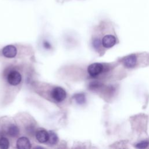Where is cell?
Segmentation results:
<instances>
[{"instance_id": "6da1fadb", "label": "cell", "mask_w": 149, "mask_h": 149, "mask_svg": "<svg viewBox=\"0 0 149 149\" xmlns=\"http://www.w3.org/2000/svg\"><path fill=\"white\" fill-rule=\"evenodd\" d=\"M7 80L10 85L16 86L20 83L22 80V76L19 72L13 70L8 74Z\"/></svg>"}, {"instance_id": "7a4b0ae2", "label": "cell", "mask_w": 149, "mask_h": 149, "mask_svg": "<svg viewBox=\"0 0 149 149\" xmlns=\"http://www.w3.org/2000/svg\"><path fill=\"white\" fill-rule=\"evenodd\" d=\"M103 65L100 63H94L90 65L87 68L88 74L92 77H96L103 70Z\"/></svg>"}, {"instance_id": "3957f363", "label": "cell", "mask_w": 149, "mask_h": 149, "mask_svg": "<svg viewBox=\"0 0 149 149\" xmlns=\"http://www.w3.org/2000/svg\"><path fill=\"white\" fill-rule=\"evenodd\" d=\"M51 95L52 98L58 102L63 101L66 97V91L64 89L59 87H55L51 92Z\"/></svg>"}, {"instance_id": "277c9868", "label": "cell", "mask_w": 149, "mask_h": 149, "mask_svg": "<svg viewBox=\"0 0 149 149\" xmlns=\"http://www.w3.org/2000/svg\"><path fill=\"white\" fill-rule=\"evenodd\" d=\"M16 53L17 49L16 47L12 45H6L2 49V54L6 58H13L16 56Z\"/></svg>"}, {"instance_id": "5b68a950", "label": "cell", "mask_w": 149, "mask_h": 149, "mask_svg": "<svg viewBox=\"0 0 149 149\" xmlns=\"http://www.w3.org/2000/svg\"><path fill=\"white\" fill-rule=\"evenodd\" d=\"M116 43V38L112 35H106L102 40V44L105 48H111Z\"/></svg>"}, {"instance_id": "8992f818", "label": "cell", "mask_w": 149, "mask_h": 149, "mask_svg": "<svg viewBox=\"0 0 149 149\" xmlns=\"http://www.w3.org/2000/svg\"><path fill=\"white\" fill-rule=\"evenodd\" d=\"M16 147L19 149H27L31 148L30 140L26 137L19 138L16 142Z\"/></svg>"}, {"instance_id": "52a82bcc", "label": "cell", "mask_w": 149, "mask_h": 149, "mask_svg": "<svg viewBox=\"0 0 149 149\" xmlns=\"http://www.w3.org/2000/svg\"><path fill=\"white\" fill-rule=\"evenodd\" d=\"M49 133L44 129L38 130L36 133V137L38 142L44 143L48 141Z\"/></svg>"}, {"instance_id": "ba28073f", "label": "cell", "mask_w": 149, "mask_h": 149, "mask_svg": "<svg viewBox=\"0 0 149 149\" xmlns=\"http://www.w3.org/2000/svg\"><path fill=\"white\" fill-rule=\"evenodd\" d=\"M137 62V58L136 56L134 54L126 56L123 60L124 65L129 68L134 67Z\"/></svg>"}, {"instance_id": "9c48e42d", "label": "cell", "mask_w": 149, "mask_h": 149, "mask_svg": "<svg viewBox=\"0 0 149 149\" xmlns=\"http://www.w3.org/2000/svg\"><path fill=\"white\" fill-rule=\"evenodd\" d=\"M8 134L10 136L13 137L17 136L19 133V130L18 129V127L15 125H10L8 128Z\"/></svg>"}, {"instance_id": "30bf717a", "label": "cell", "mask_w": 149, "mask_h": 149, "mask_svg": "<svg viewBox=\"0 0 149 149\" xmlns=\"http://www.w3.org/2000/svg\"><path fill=\"white\" fill-rule=\"evenodd\" d=\"M48 133H49V136H48V139L47 141L48 143L51 145L56 144L58 140L56 134L52 131H50Z\"/></svg>"}, {"instance_id": "8fae6325", "label": "cell", "mask_w": 149, "mask_h": 149, "mask_svg": "<svg viewBox=\"0 0 149 149\" xmlns=\"http://www.w3.org/2000/svg\"><path fill=\"white\" fill-rule=\"evenodd\" d=\"M9 142L7 138L5 137H2L0 138V148L1 149H7L9 148Z\"/></svg>"}, {"instance_id": "7c38bea8", "label": "cell", "mask_w": 149, "mask_h": 149, "mask_svg": "<svg viewBox=\"0 0 149 149\" xmlns=\"http://www.w3.org/2000/svg\"><path fill=\"white\" fill-rule=\"evenodd\" d=\"M74 98L76 101L77 102V103L81 104L85 102L86 101V97L84 94L83 93H79L77 94H76L74 96Z\"/></svg>"}, {"instance_id": "4fadbf2b", "label": "cell", "mask_w": 149, "mask_h": 149, "mask_svg": "<svg viewBox=\"0 0 149 149\" xmlns=\"http://www.w3.org/2000/svg\"><path fill=\"white\" fill-rule=\"evenodd\" d=\"M149 144L148 141H142L140 143H138L136 145V147L138 148H146Z\"/></svg>"}, {"instance_id": "5bb4252c", "label": "cell", "mask_w": 149, "mask_h": 149, "mask_svg": "<svg viewBox=\"0 0 149 149\" xmlns=\"http://www.w3.org/2000/svg\"><path fill=\"white\" fill-rule=\"evenodd\" d=\"M93 45L94 46V47L95 48V49H98L100 46H101V41L100 40V39H98V38H96L95 40H94L93 42Z\"/></svg>"}, {"instance_id": "9a60e30c", "label": "cell", "mask_w": 149, "mask_h": 149, "mask_svg": "<svg viewBox=\"0 0 149 149\" xmlns=\"http://www.w3.org/2000/svg\"><path fill=\"white\" fill-rule=\"evenodd\" d=\"M43 45H44V47L47 49H49L51 48V45L48 41H44L43 43Z\"/></svg>"}]
</instances>
